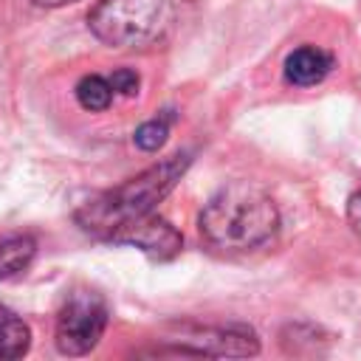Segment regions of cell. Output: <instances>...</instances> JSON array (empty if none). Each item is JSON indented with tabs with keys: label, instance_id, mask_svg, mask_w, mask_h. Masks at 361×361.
Listing matches in <instances>:
<instances>
[{
	"label": "cell",
	"instance_id": "cell-3",
	"mask_svg": "<svg viewBox=\"0 0 361 361\" xmlns=\"http://www.w3.org/2000/svg\"><path fill=\"white\" fill-rule=\"evenodd\" d=\"M192 0H99L87 14L90 34L110 48L147 51L169 42Z\"/></svg>",
	"mask_w": 361,
	"mask_h": 361
},
{
	"label": "cell",
	"instance_id": "cell-2",
	"mask_svg": "<svg viewBox=\"0 0 361 361\" xmlns=\"http://www.w3.org/2000/svg\"><path fill=\"white\" fill-rule=\"evenodd\" d=\"M197 228L212 251L248 254L276 237L279 212L259 186L237 180L209 197L200 209Z\"/></svg>",
	"mask_w": 361,
	"mask_h": 361
},
{
	"label": "cell",
	"instance_id": "cell-9",
	"mask_svg": "<svg viewBox=\"0 0 361 361\" xmlns=\"http://www.w3.org/2000/svg\"><path fill=\"white\" fill-rule=\"evenodd\" d=\"M31 347V330L28 324L6 305H0V361L23 358Z\"/></svg>",
	"mask_w": 361,
	"mask_h": 361
},
{
	"label": "cell",
	"instance_id": "cell-10",
	"mask_svg": "<svg viewBox=\"0 0 361 361\" xmlns=\"http://www.w3.org/2000/svg\"><path fill=\"white\" fill-rule=\"evenodd\" d=\"M73 96L79 102L82 110H90V113H102L113 104L116 99V90L110 85V76H99V73H87L76 82L73 87Z\"/></svg>",
	"mask_w": 361,
	"mask_h": 361
},
{
	"label": "cell",
	"instance_id": "cell-11",
	"mask_svg": "<svg viewBox=\"0 0 361 361\" xmlns=\"http://www.w3.org/2000/svg\"><path fill=\"white\" fill-rule=\"evenodd\" d=\"M169 124H172V110H164L161 116H155V118H149V121L138 124V127H135V133H133L135 147H138V149H144V152H155V149H161V147L166 144Z\"/></svg>",
	"mask_w": 361,
	"mask_h": 361
},
{
	"label": "cell",
	"instance_id": "cell-6",
	"mask_svg": "<svg viewBox=\"0 0 361 361\" xmlns=\"http://www.w3.org/2000/svg\"><path fill=\"white\" fill-rule=\"evenodd\" d=\"M116 243L133 245V248L144 251L149 259H155V262H166V259L178 257L180 248H183L180 231L172 223H166L164 217H155V214H149L147 220H141L133 228H127Z\"/></svg>",
	"mask_w": 361,
	"mask_h": 361
},
{
	"label": "cell",
	"instance_id": "cell-7",
	"mask_svg": "<svg viewBox=\"0 0 361 361\" xmlns=\"http://www.w3.org/2000/svg\"><path fill=\"white\" fill-rule=\"evenodd\" d=\"M330 71H333V56L316 45L293 48L285 56V82L296 85V87L319 85Z\"/></svg>",
	"mask_w": 361,
	"mask_h": 361
},
{
	"label": "cell",
	"instance_id": "cell-13",
	"mask_svg": "<svg viewBox=\"0 0 361 361\" xmlns=\"http://www.w3.org/2000/svg\"><path fill=\"white\" fill-rule=\"evenodd\" d=\"M347 217H350V223H353V231H355L358 240H361V189L350 197V203H347Z\"/></svg>",
	"mask_w": 361,
	"mask_h": 361
},
{
	"label": "cell",
	"instance_id": "cell-8",
	"mask_svg": "<svg viewBox=\"0 0 361 361\" xmlns=\"http://www.w3.org/2000/svg\"><path fill=\"white\" fill-rule=\"evenodd\" d=\"M37 254V243L28 234H8L0 237V282L20 276Z\"/></svg>",
	"mask_w": 361,
	"mask_h": 361
},
{
	"label": "cell",
	"instance_id": "cell-1",
	"mask_svg": "<svg viewBox=\"0 0 361 361\" xmlns=\"http://www.w3.org/2000/svg\"><path fill=\"white\" fill-rule=\"evenodd\" d=\"M189 164H192L189 152H178L161 164H152L149 169L87 200L82 209H76L73 220L85 234L116 243L127 228H133L135 223L147 220L155 212V206L178 186Z\"/></svg>",
	"mask_w": 361,
	"mask_h": 361
},
{
	"label": "cell",
	"instance_id": "cell-5",
	"mask_svg": "<svg viewBox=\"0 0 361 361\" xmlns=\"http://www.w3.org/2000/svg\"><path fill=\"white\" fill-rule=\"evenodd\" d=\"M178 341L175 347H158L149 350V355H231V358H243V355H257L259 353V341L254 336V330L248 327H200V324H189L180 327V338H169Z\"/></svg>",
	"mask_w": 361,
	"mask_h": 361
},
{
	"label": "cell",
	"instance_id": "cell-12",
	"mask_svg": "<svg viewBox=\"0 0 361 361\" xmlns=\"http://www.w3.org/2000/svg\"><path fill=\"white\" fill-rule=\"evenodd\" d=\"M110 85H113L116 96H135L141 79H138L135 71H130V68H118L116 73H110Z\"/></svg>",
	"mask_w": 361,
	"mask_h": 361
},
{
	"label": "cell",
	"instance_id": "cell-4",
	"mask_svg": "<svg viewBox=\"0 0 361 361\" xmlns=\"http://www.w3.org/2000/svg\"><path fill=\"white\" fill-rule=\"evenodd\" d=\"M110 322V307L99 290L73 288L56 310V350L62 355H87L102 341Z\"/></svg>",
	"mask_w": 361,
	"mask_h": 361
},
{
	"label": "cell",
	"instance_id": "cell-14",
	"mask_svg": "<svg viewBox=\"0 0 361 361\" xmlns=\"http://www.w3.org/2000/svg\"><path fill=\"white\" fill-rule=\"evenodd\" d=\"M34 6H42V8H62V6H71V3H79V0H31Z\"/></svg>",
	"mask_w": 361,
	"mask_h": 361
}]
</instances>
